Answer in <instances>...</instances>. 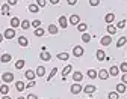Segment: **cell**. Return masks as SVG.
I'll return each mask as SVG.
<instances>
[{
  "instance_id": "36",
  "label": "cell",
  "mask_w": 127,
  "mask_h": 99,
  "mask_svg": "<svg viewBox=\"0 0 127 99\" xmlns=\"http://www.w3.org/2000/svg\"><path fill=\"white\" fill-rule=\"evenodd\" d=\"M97 75H98V74L95 72L94 69H89V71H88V77H89V78H95V77H97Z\"/></svg>"
},
{
  "instance_id": "26",
  "label": "cell",
  "mask_w": 127,
  "mask_h": 99,
  "mask_svg": "<svg viewBox=\"0 0 127 99\" xmlns=\"http://www.w3.org/2000/svg\"><path fill=\"white\" fill-rule=\"evenodd\" d=\"M86 29H88V26H86L85 23H79V24H77V30H79V32H85Z\"/></svg>"
},
{
  "instance_id": "31",
  "label": "cell",
  "mask_w": 127,
  "mask_h": 99,
  "mask_svg": "<svg viewBox=\"0 0 127 99\" xmlns=\"http://www.w3.org/2000/svg\"><path fill=\"white\" fill-rule=\"evenodd\" d=\"M0 9H2V14L3 15H9V5H3Z\"/></svg>"
},
{
  "instance_id": "51",
  "label": "cell",
  "mask_w": 127,
  "mask_h": 99,
  "mask_svg": "<svg viewBox=\"0 0 127 99\" xmlns=\"http://www.w3.org/2000/svg\"><path fill=\"white\" fill-rule=\"evenodd\" d=\"M18 99H24V98H18Z\"/></svg>"
},
{
  "instance_id": "17",
  "label": "cell",
  "mask_w": 127,
  "mask_h": 99,
  "mask_svg": "<svg viewBox=\"0 0 127 99\" xmlns=\"http://www.w3.org/2000/svg\"><path fill=\"white\" fill-rule=\"evenodd\" d=\"M100 42H101V45H109L110 42H112V38H110V36H103Z\"/></svg>"
},
{
  "instance_id": "18",
  "label": "cell",
  "mask_w": 127,
  "mask_h": 99,
  "mask_svg": "<svg viewBox=\"0 0 127 99\" xmlns=\"http://www.w3.org/2000/svg\"><path fill=\"white\" fill-rule=\"evenodd\" d=\"M114 20H115V15H114V14H107V15L104 16V21H106L107 24H110Z\"/></svg>"
},
{
  "instance_id": "42",
  "label": "cell",
  "mask_w": 127,
  "mask_h": 99,
  "mask_svg": "<svg viewBox=\"0 0 127 99\" xmlns=\"http://www.w3.org/2000/svg\"><path fill=\"white\" fill-rule=\"evenodd\" d=\"M98 3H100V0H89V5L91 6H97Z\"/></svg>"
},
{
  "instance_id": "25",
  "label": "cell",
  "mask_w": 127,
  "mask_h": 99,
  "mask_svg": "<svg viewBox=\"0 0 127 99\" xmlns=\"http://www.w3.org/2000/svg\"><path fill=\"white\" fill-rule=\"evenodd\" d=\"M117 92H118V93H124V92H126V84H124V82L117 84Z\"/></svg>"
},
{
  "instance_id": "27",
  "label": "cell",
  "mask_w": 127,
  "mask_h": 99,
  "mask_svg": "<svg viewBox=\"0 0 127 99\" xmlns=\"http://www.w3.org/2000/svg\"><path fill=\"white\" fill-rule=\"evenodd\" d=\"M126 42H127V38H126V36H123V38H120V39H118V42H117V47L120 48V47H123Z\"/></svg>"
},
{
  "instance_id": "35",
  "label": "cell",
  "mask_w": 127,
  "mask_h": 99,
  "mask_svg": "<svg viewBox=\"0 0 127 99\" xmlns=\"http://www.w3.org/2000/svg\"><path fill=\"white\" fill-rule=\"evenodd\" d=\"M107 32H109V35H114L117 32V27L115 26H107Z\"/></svg>"
},
{
  "instance_id": "46",
  "label": "cell",
  "mask_w": 127,
  "mask_h": 99,
  "mask_svg": "<svg viewBox=\"0 0 127 99\" xmlns=\"http://www.w3.org/2000/svg\"><path fill=\"white\" fill-rule=\"evenodd\" d=\"M123 82H124V84H127V74L123 75Z\"/></svg>"
},
{
  "instance_id": "12",
  "label": "cell",
  "mask_w": 127,
  "mask_h": 99,
  "mask_svg": "<svg viewBox=\"0 0 127 99\" xmlns=\"http://www.w3.org/2000/svg\"><path fill=\"white\" fill-rule=\"evenodd\" d=\"M104 59H106L104 51H103V50H98V51H97V60H98V62H103Z\"/></svg>"
},
{
  "instance_id": "3",
  "label": "cell",
  "mask_w": 127,
  "mask_h": 99,
  "mask_svg": "<svg viewBox=\"0 0 127 99\" xmlns=\"http://www.w3.org/2000/svg\"><path fill=\"white\" fill-rule=\"evenodd\" d=\"M3 36H5L6 39H12V38L15 36V30H14L12 27H11V29H6V30H5V35H3Z\"/></svg>"
},
{
  "instance_id": "44",
  "label": "cell",
  "mask_w": 127,
  "mask_h": 99,
  "mask_svg": "<svg viewBox=\"0 0 127 99\" xmlns=\"http://www.w3.org/2000/svg\"><path fill=\"white\" fill-rule=\"evenodd\" d=\"M33 86H36V84H35V81H33V80H32V81L29 82V84H27L26 87H33Z\"/></svg>"
},
{
  "instance_id": "2",
  "label": "cell",
  "mask_w": 127,
  "mask_h": 99,
  "mask_svg": "<svg viewBox=\"0 0 127 99\" xmlns=\"http://www.w3.org/2000/svg\"><path fill=\"white\" fill-rule=\"evenodd\" d=\"M80 92H82V86L79 84V82H74V84L71 86V93L77 95V93H80Z\"/></svg>"
},
{
  "instance_id": "48",
  "label": "cell",
  "mask_w": 127,
  "mask_h": 99,
  "mask_svg": "<svg viewBox=\"0 0 127 99\" xmlns=\"http://www.w3.org/2000/svg\"><path fill=\"white\" fill-rule=\"evenodd\" d=\"M50 3H52V5H58V3H59V0H50Z\"/></svg>"
},
{
  "instance_id": "16",
  "label": "cell",
  "mask_w": 127,
  "mask_h": 99,
  "mask_svg": "<svg viewBox=\"0 0 127 99\" xmlns=\"http://www.w3.org/2000/svg\"><path fill=\"white\" fill-rule=\"evenodd\" d=\"M70 23H71V24H79V23H80L79 15H71V16H70Z\"/></svg>"
},
{
  "instance_id": "49",
  "label": "cell",
  "mask_w": 127,
  "mask_h": 99,
  "mask_svg": "<svg viewBox=\"0 0 127 99\" xmlns=\"http://www.w3.org/2000/svg\"><path fill=\"white\" fill-rule=\"evenodd\" d=\"M2 99H11V98H9V96H6V95H5V96H3V98H2Z\"/></svg>"
},
{
  "instance_id": "4",
  "label": "cell",
  "mask_w": 127,
  "mask_h": 99,
  "mask_svg": "<svg viewBox=\"0 0 127 99\" xmlns=\"http://www.w3.org/2000/svg\"><path fill=\"white\" fill-rule=\"evenodd\" d=\"M2 78H3L5 82H12V81H14V74H11V72H5V74L2 75Z\"/></svg>"
},
{
  "instance_id": "34",
  "label": "cell",
  "mask_w": 127,
  "mask_h": 99,
  "mask_svg": "<svg viewBox=\"0 0 127 99\" xmlns=\"http://www.w3.org/2000/svg\"><path fill=\"white\" fill-rule=\"evenodd\" d=\"M20 26H21V27H23V29H24V30H27V29H29V27H30V23H29V21H27V20H23V23H21V24H20Z\"/></svg>"
},
{
  "instance_id": "28",
  "label": "cell",
  "mask_w": 127,
  "mask_h": 99,
  "mask_svg": "<svg viewBox=\"0 0 127 99\" xmlns=\"http://www.w3.org/2000/svg\"><path fill=\"white\" fill-rule=\"evenodd\" d=\"M107 98H109V99H118V98H120V93H118V92H110V93L107 95Z\"/></svg>"
},
{
  "instance_id": "29",
  "label": "cell",
  "mask_w": 127,
  "mask_h": 99,
  "mask_svg": "<svg viewBox=\"0 0 127 99\" xmlns=\"http://www.w3.org/2000/svg\"><path fill=\"white\" fill-rule=\"evenodd\" d=\"M8 92H9V86L3 84L2 87H0V93H2V95H8Z\"/></svg>"
},
{
  "instance_id": "43",
  "label": "cell",
  "mask_w": 127,
  "mask_h": 99,
  "mask_svg": "<svg viewBox=\"0 0 127 99\" xmlns=\"http://www.w3.org/2000/svg\"><path fill=\"white\" fill-rule=\"evenodd\" d=\"M8 5H9V6H14V5H17V0H8Z\"/></svg>"
},
{
  "instance_id": "9",
  "label": "cell",
  "mask_w": 127,
  "mask_h": 99,
  "mask_svg": "<svg viewBox=\"0 0 127 99\" xmlns=\"http://www.w3.org/2000/svg\"><path fill=\"white\" fill-rule=\"evenodd\" d=\"M120 74V68H117V66H112V68L109 69V75H112V77H117Z\"/></svg>"
},
{
  "instance_id": "50",
  "label": "cell",
  "mask_w": 127,
  "mask_h": 99,
  "mask_svg": "<svg viewBox=\"0 0 127 99\" xmlns=\"http://www.w3.org/2000/svg\"><path fill=\"white\" fill-rule=\"evenodd\" d=\"M2 39H3V36H2V35H0V42H2Z\"/></svg>"
},
{
  "instance_id": "20",
  "label": "cell",
  "mask_w": 127,
  "mask_h": 99,
  "mask_svg": "<svg viewBox=\"0 0 127 99\" xmlns=\"http://www.w3.org/2000/svg\"><path fill=\"white\" fill-rule=\"evenodd\" d=\"M44 74H45V68L44 66H38L36 68V75L38 77H44Z\"/></svg>"
},
{
  "instance_id": "15",
  "label": "cell",
  "mask_w": 127,
  "mask_h": 99,
  "mask_svg": "<svg viewBox=\"0 0 127 99\" xmlns=\"http://www.w3.org/2000/svg\"><path fill=\"white\" fill-rule=\"evenodd\" d=\"M15 87H17L18 92H23V90L26 89V86H24V82H23V81H17V82H15Z\"/></svg>"
},
{
  "instance_id": "10",
  "label": "cell",
  "mask_w": 127,
  "mask_h": 99,
  "mask_svg": "<svg viewBox=\"0 0 127 99\" xmlns=\"http://www.w3.org/2000/svg\"><path fill=\"white\" fill-rule=\"evenodd\" d=\"M35 75H36V72H33V71H32V69H29V71H26V78L27 80H35Z\"/></svg>"
},
{
  "instance_id": "47",
  "label": "cell",
  "mask_w": 127,
  "mask_h": 99,
  "mask_svg": "<svg viewBox=\"0 0 127 99\" xmlns=\"http://www.w3.org/2000/svg\"><path fill=\"white\" fill-rule=\"evenodd\" d=\"M27 99H38V96H35V95H29Z\"/></svg>"
},
{
  "instance_id": "52",
  "label": "cell",
  "mask_w": 127,
  "mask_h": 99,
  "mask_svg": "<svg viewBox=\"0 0 127 99\" xmlns=\"http://www.w3.org/2000/svg\"><path fill=\"white\" fill-rule=\"evenodd\" d=\"M0 8H2V5H0Z\"/></svg>"
},
{
  "instance_id": "22",
  "label": "cell",
  "mask_w": 127,
  "mask_h": 99,
  "mask_svg": "<svg viewBox=\"0 0 127 99\" xmlns=\"http://www.w3.org/2000/svg\"><path fill=\"white\" fill-rule=\"evenodd\" d=\"M18 44H20L21 47H26V45L29 44V41H27V38H24V36H20V38H18Z\"/></svg>"
},
{
  "instance_id": "5",
  "label": "cell",
  "mask_w": 127,
  "mask_h": 99,
  "mask_svg": "<svg viewBox=\"0 0 127 99\" xmlns=\"http://www.w3.org/2000/svg\"><path fill=\"white\" fill-rule=\"evenodd\" d=\"M39 57H41V60H44V62H49V60L52 59V56H50V53H49V51H41Z\"/></svg>"
},
{
  "instance_id": "40",
  "label": "cell",
  "mask_w": 127,
  "mask_h": 99,
  "mask_svg": "<svg viewBox=\"0 0 127 99\" xmlns=\"http://www.w3.org/2000/svg\"><path fill=\"white\" fill-rule=\"evenodd\" d=\"M36 5H38L39 8H44V6L47 5V2H45V0H36Z\"/></svg>"
},
{
  "instance_id": "11",
  "label": "cell",
  "mask_w": 127,
  "mask_h": 99,
  "mask_svg": "<svg viewBox=\"0 0 127 99\" xmlns=\"http://www.w3.org/2000/svg\"><path fill=\"white\" fill-rule=\"evenodd\" d=\"M98 78H101V80H107V77H109V72L106 71V69H101L100 72H98V75H97Z\"/></svg>"
},
{
  "instance_id": "30",
  "label": "cell",
  "mask_w": 127,
  "mask_h": 99,
  "mask_svg": "<svg viewBox=\"0 0 127 99\" xmlns=\"http://www.w3.org/2000/svg\"><path fill=\"white\" fill-rule=\"evenodd\" d=\"M56 74H58V68H53V69H52V72L49 74V77H47V81H50V80H52Z\"/></svg>"
},
{
  "instance_id": "14",
  "label": "cell",
  "mask_w": 127,
  "mask_h": 99,
  "mask_svg": "<svg viewBox=\"0 0 127 99\" xmlns=\"http://www.w3.org/2000/svg\"><path fill=\"white\" fill-rule=\"evenodd\" d=\"M20 24H21V23H20V20H18V18H15V16H14V18L11 20V27H12V29H15V27H20Z\"/></svg>"
},
{
  "instance_id": "33",
  "label": "cell",
  "mask_w": 127,
  "mask_h": 99,
  "mask_svg": "<svg viewBox=\"0 0 127 99\" xmlns=\"http://www.w3.org/2000/svg\"><path fill=\"white\" fill-rule=\"evenodd\" d=\"M35 36H44V29L38 27V29L35 30Z\"/></svg>"
},
{
  "instance_id": "6",
  "label": "cell",
  "mask_w": 127,
  "mask_h": 99,
  "mask_svg": "<svg viewBox=\"0 0 127 99\" xmlns=\"http://www.w3.org/2000/svg\"><path fill=\"white\" fill-rule=\"evenodd\" d=\"M71 69H73V66H71V65H68V66H65V68H64V71H62V78H64V80H65L67 75L71 72Z\"/></svg>"
},
{
  "instance_id": "23",
  "label": "cell",
  "mask_w": 127,
  "mask_h": 99,
  "mask_svg": "<svg viewBox=\"0 0 127 99\" xmlns=\"http://www.w3.org/2000/svg\"><path fill=\"white\" fill-rule=\"evenodd\" d=\"M83 92H85V93H88V95H91V93H94V92H95V86H86V87L83 89Z\"/></svg>"
},
{
  "instance_id": "7",
  "label": "cell",
  "mask_w": 127,
  "mask_h": 99,
  "mask_svg": "<svg viewBox=\"0 0 127 99\" xmlns=\"http://www.w3.org/2000/svg\"><path fill=\"white\" fill-rule=\"evenodd\" d=\"M59 26H61L62 29L68 27V21H67V18H65V16H59Z\"/></svg>"
},
{
  "instance_id": "8",
  "label": "cell",
  "mask_w": 127,
  "mask_h": 99,
  "mask_svg": "<svg viewBox=\"0 0 127 99\" xmlns=\"http://www.w3.org/2000/svg\"><path fill=\"white\" fill-rule=\"evenodd\" d=\"M82 78H83V74H82V72H79V71H77V72H74V74H73V80H74L76 82L82 81Z\"/></svg>"
},
{
  "instance_id": "39",
  "label": "cell",
  "mask_w": 127,
  "mask_h": 99,
  "mask_svg": "<svg viewBox=\"0 0 127 99\" xmlns=\"http://www.w3.org/2000/svg\"><path fill=\"white\" fill-rule=\"evenodd\" d=\"M82 41H83V42H89V41H91V36L88 35V33H83V36H82Z\"/></svg>"
},
{
  "instance_id": "41",
  "label": "cell",
  "mask_w": 127,
  "mask_h": 99,
  "mask_svg": "<svg viewBox=\"0 0 127 99\" xmlns=\"http://www.w3.org/2000/svg\"><path fill=\"white\" fill-rule=\"evenodd\" d=\"M124 27H126V20H123L117 24V29H124Z\"/></svg>"
},
{
  "instance_id": "37",
  "label": "cell",
  "mask_w": 127,
  "mask_h": 99,
  "mask_svg": "<svg viewBox=\"0 0 127 99\" xmlns=\"http://www.w3.org/2000/svg\"><path fill=\"white\" fill-rule=\"evenodd\" d=\"M120 71H123L124 74H127V62L121 63V66H120Z\"/></svg>"
},
{
  "instance_id": "21",
  "label": "cell",
  "mask_w": 127,
  "mask_h": 99,
  "mask_svg": "<svg viewBox=\"0 0 127 99\" xmlns=\"http://www.w3.org/2000/svg\"><path fill=\"white\" fill-rule=\"evenodd\" d=\"M58 32H59V29H58L55 24H50V26H49V33H52V35H56Z\"/></svg>"
},
{
  "instance_id": "32",
  "label": "cell",
  "mask_w": 127,
  "mask_h": 99,
  "mask_svg": "<svg viewBox=\"0 0 127 99\" xmlns=\"http://www.w3.org/2000/svg\"><path fill=\"white\" fill-rule=\"evenodd\" d=\"M15 68H17V69H23L24 68V60H18L17 63H15Z\"/></svg>"
},
{
  "instance_id": "24",
  "label": "cell",
  "mask_w": 127,
  "mask_h": 99,
  "mask_svg": "<svg viewBox=\"0 0 127 99\" xmlns=\"http://www.w3.org/2000/svg\"><path fill=\"white\" fill-rule=\"evenodd\" d=\"M58 59H59V60H68V59H70V54H68V53H59V54H58Z\"/></svg>"
},
{
  "instance_id": "38",
  "label": "cell",
  "mask_w": 127,
  "mask_h": 99,
  "mask_svg": "<svg viewBox=\"0 0 127 99\" xmlns=\"http://www.w3.org/2000/svg\"><path fill=\"white\" fill-rule=\"evenodd\" d=\"M30 26H32V27H35V29H38V27L41 26V21H39V20H35V21H32Z\"/></svg>"
},
{
  "instance_id": "1",
  "label": "cell",
  "mask_w": 127,
  "mask_h": 99,
  "mask_svg": "<svg viewBox=\"0 0 127 99\" xmlns=\"http://www.w3.org/2000/svg\"><path fill=\"white\" fill-rule=\"evenodd\" d=\"M83 53H85V50L80 47V45H77V47H74V51H73V54L76 56V57H80V56H83Z\"/></svg>"
},
{
  "instance_id": "19",
  "label": "cell",
  "mask_w": 127,
  "mask_h": 99,
  "mask_svg": "<svg viewBox=\"0 0 127 99\" xmlns=\"http://www.w3.org/2000/svg\"><path fill=\"white\" fill-rule=\"evenodd\" d=\"M29 11H30L32 14H36V12L39 11V6L35 5V3H32V5H29Z\"/></svg>"
},
{
  "instance_id": "45",
  "label": "cell",
  "mask_w": 127,
  "mask_h": 99,
  "mask_svg": "<svg viewBox=\"0 0 127 99\" xmlns=\"http://www.w3.org/2000/svg\"><path fill=\"white\" fill-rule=\"evenodd\" d=\"M77 3V0H68V5H71V6H74Z\"/></svg>"
},
{
  "instance_id": "13",
  "label": "cell",
  "mask_w": 127,
  "mask_h": 99,
  "mask_svg": "<svg viewBox=\"0 0 127 99\" xmlns=\"http://www.w3.org/2000/svg\"><path fill=\"white\" fill-rule=\"evenodd\" d=\"M11 54H2V57H0V62L2 63H9L11 62Z\"/></svg>"
}]
</instances>
